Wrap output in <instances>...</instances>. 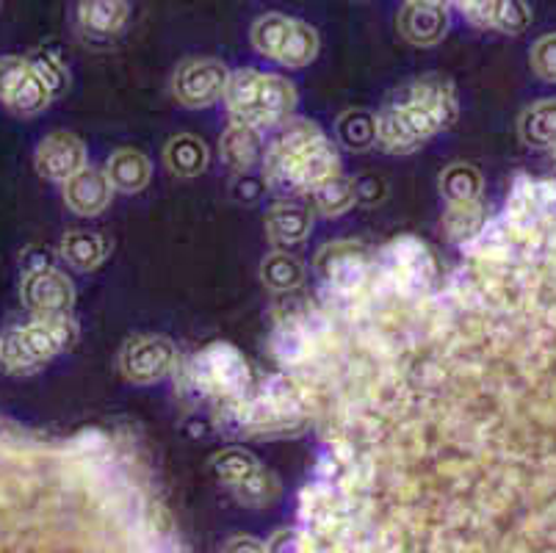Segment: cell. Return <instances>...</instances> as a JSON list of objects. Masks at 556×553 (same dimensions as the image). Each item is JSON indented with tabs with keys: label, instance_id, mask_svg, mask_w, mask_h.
<instances>
[{
	"label": "cell",
	"instance_id": "obj_16",
	"mask_svg": "<svg viewBox=\"0 0 556 553\" xmlns=\"http://www.w3.org/2000/svg\"><path fill=\"white\" fill-rule=\"evenodd\" d=\"M399 34L407 39L409 45L418 48H432V45L443 42L448 34V9L446 7H424V3H413L407 0L399 12Z\"/></svg>",
	"mask_w": 556,
	"mask_h": 553
},
{
	"label": "cell",
	"instance_id": "obj_34",
	"mask_svg": "<svg viewBox=\"0 0 556 553\" xmlns=\"http://www.w3.org/2000/svg\"><path fill=\"white\" fill-rule=\"evenodd\" d=\"M31 64L23 55H3L0 59V103H7L9 95L20 86V80L28 75Z\"/></svg>",
	"mask_w": 556,
	"mask_h": 553
},
{
	"label": "cell",
	"instance_id": "obj_40",
	"mask_svg": "<svg viewBox=\"0 0 556 553\" xmlns=\"http://www.w3.org/2000/svg\"><path fill=\"white\" fill-rule=\"evenodd\" d=\"M225 551H266V545H257V540L252 537H236L225 545Z\"/></svg>",
	"mask_w": 556,
	"mask_h": 553
},
{
	"label": "cell",
	"instance_id": "obj_33",
	"mask_svg": "<svg viewBox=\"0 0 556 553\" xmlns=\"http://www.w3.org/2000/svg\"><path fill=\"white\" fill-rule=\"evenodd\" d=\"M269 191V183L263 177V172L244 169L236 175V180L230 183V197L241 205H255L263 194Z\"/></svg>",
	"mask_w": 556,
	"mask_h": 553
},
{
	"label": "cell",
	"instance_id": "obj_12",
	"mask_svg": "<svg viewBox=\"0 0 556 553\" xmlns=\"http://www.w3.org/2000/svg\"><path fill=\"white\" fill-rule=\"evenodd\" d=\"M20 299L34 316H59V313L73 311L75 286L64 272H59L55 266H45L23 274Z\"/></svg>",
	"mask_w": 556,
	"mask_h": 553
},
{
	"label": "cell",
	"instance_id": "obj_25",
	"mask_svg": "<svg viewBox=\"0 0 556 553\" xmlns=\"http://www.w3.org/2000/svg\"><path fill=\"white\" fill-rule=\"evenodd\" d=\"M338 141H341L346 150H371L374 141H377V116L366 109H352L346 114H341L336 125Z\"/></svg>",
	"mask_w": 556,
	"mask_h": 553
},
{
	"label": "cell",
	"instance_id": "obj_36",
	"mask_svg": "<svg viewBox=\"0 0 556 553\" xmlns=\"http://www.w3.org/2000/svg\"><path fill=\"white\" fill-rule=\"evenodd\" d=\"M388 194V183L379 175H361L355 177V202L361 205H377V202L386 200Z\"/></svg>",
	"mask_w": 556,
	"mask_h": 553
},
{
	"label": "cell",
	"instance_id": "obj_15",
	"mask_svg": "<svg viewBox=\"0 0 556 553\" xmlns=\"http://www.w3.org/2000/svg\"><path fill=\"white\" fill-rule=\"evenodd\" d=\"M399 91H402L404 98L413 100V103L421 105V109H427L443 130L452 128L454 122H457V91H454L452 80H446L443 75H424V78L402 86Z\"/></svg>",
	"mask_w": 556,
	"mask_h": 553
},
{
	"label": "cell",
	"instance_id": "obj_22",
	"mask_svg": "<svg viewBox=\"0 0 556 553\" xmlns=\"http://www.w3.org/2000/svg\"><path fill=\"white\" fill-rule=\"evenodd\" d=\"M488 219V205L482 200L448 202V211L443 216V230H446V236L454 243L465 247V243H471L484 230Z\"/></svg>",
	"mask_w": 556,
	"mask_h": 553
},
{
	"label": "cell",
	"instance_id": "obj_41",
	"mask_svg": "<svg viewBox=\"0 0 556 553\" xmlns=\"http://www.w3.org/2000/svg\"><path fill=\"white\" fill-rule=\"evenodd\" d=\"M413 3H424V7H446L448 9V3H452V0H413Z\"/></svg>",
	"mask_w": 556,
	"mask_h": 553
},
{
	"label": "cell",
	"instance_id": "obj_28",
	"mask_svg": "<svg viewBox=\"0 0 556 553\" xmlns=\"http://www.w3.org/2000/svg\"><path fill=\"white\" fill-rule=\"evenodd\" d=\"M313 200L325 216H341L355 205V180L338 172V175L327 177L325 183H318L313 189Z\"/></svg>",
	"mask_w": 556,
	"mask_h": 553
},
{
	"label": "cell",
	"instance_id": "obj_18",
	"mask_svg": "<svg viewBox=\"0 0 556 553\" xmlns=\"http://www.w3.org/2000/svg\"><path fill=\"white\" fill-rule=\"evenodd\" d=\"M150 175H153V166L150 159L139 150H116L114 155L105 164V177L111 180L114 191H123V194H139V191L148 189Z\"/></svg>",
	"mask_w": 556,
	"mask_h": 553
},
{
	"label": "cell",
	"instance_id": "obj_8",
	"mask_svg": "<svg viewBox=\"0 0 556 553\" xmlns=\"http://www.w3.org/2000/svg\"><path fill=\"white\" fill-rule=\"evenodd\" d=\"M382 261H386L382 280L404 297L427 291L438 277V261H434L432 250L413 236H402L388 243Z\"/></svg>",
	"mask_w": 556,
	"mask_h": 553
},
{
	"label": "cell",
	"instance_id": "obj_30",
	"mask_svg": "<svg viewBox=\"0 0 556 553\" xmlns=\"http://www.w3.org/2000/svg\"><path fill=\"white\" fill-rule=\"evenodd\" d=\"M53 100V95L48 91V86L34 75V70H28L23 80H20L17 89L9 95V100L3 105L14 111V114H23V116H31L39 114V111L48 109V103Z\"/></svg>",
	"mask_w": 556,
	"mask_h": 553
},
{
	"label": "cell",
	"instance_id": "obj_3",
	"mask_svg": "<svg viewBox=\"0 0 556 553\" xmlns=\"http://www.w3.org/2000/svg\"><path fill=\"white\" fill-rule=\"evenodd\" d=\"M180 388L189 390L197 399H239L255 388L252 365L239 349L227 341H214L191 354L184 365L178 363Z\"/></svg>",
	"mask_w": 556,
	"mask_h": 553
},
{
	"label": "cell",
	"instance_id": "obj_37",
	"mask_svg": "<svg viewBox=\"0 0 556 553\" xmlns=\"http://www.w3.org/2000/svg\"><path fill=\"white\" fill-rule=\"evenodd\" d=\"M452 3L463 12L468 23L479 25V28H490V17H493V9L498 0H452Z\"/></svg>",
	"mask_w": 556,
	"mask_h": 553
},
{
	"label": "cell",
	"instance_id": "obj_13",
	"mask_svg": "<svg viewBox=\"0 0 556 553\" xmlns=\"http://www.w3.org/2000/svg\"><path fill=\"white\" fill-rule=\"evenodd\" d=\"M86 166V147L84 141L67 130H55L45 136L37 150V172L48 180H70L75 172Z\"/></svg>",
	"mask_w": 556,
	"mask_h": 553
},
{
	"label": "cell",
	"instance_id": "obj_9",
	"mask_svg": "<svg viewBox=\"0 0 556 553\" xmlns=\"http://www.w3.org/2000/svg\"><path fill=\"white\" fill-rule=\"evenodd\" d=\"M178 349L164 335H136L119 352V372L134 385H155L175 374Z\"/></svg>",
	"mask_w": 556,
	"mask_h": 553
},
{
	"label": "cell",
	"instance_id": "obj_11",
	"mask_svg": "<svg viewBox=\"0 0 556 553\" xmlns=\"http://www.w3.org/2000/svg\"><path fill=\"white\" fill-rule=\"evenodd\" d=\"M134 9L130 0H78L75 7V28L80 39L94 48H109L128 30Z\"/></svg>",
	"mask_w": 556,
	"mask_h": 553
},
{
	"label": "cell",
	"instance_id": "obj_32",
	"mask_svg": "<svg viewBox=\"0 0 556 553\" xmlns=\"http://www.w3.org/2000/svg\"><path fill=\"white\" fill-rule=\"evenodd\" d=\"M532 25V9L526 0H498L493 9V17H490V28L509 34V37H518L526 34Z\"/></svg>",
	"mask_w": 556,
	"mask_h": 553
},
{
	"label": "cell",
	"instance_id": "obj_2",
	"mask_svg": "<svg viewBox=\"0 0 556 553\" xmlns=\"http://www.w3.org/2000/svg\"><path fill=\"white\" fill-rule=\"evenodd\" d=\"M227 111L232 122L252 128H277L294 114L296 89L282 75L257 73V70H236L225 86Z\"/></svg>",
	"mask_w": 556,
	"mask_h": 553
},
{
	"label": "cell",
	"instance_id": "obj_4",
	"mask_svg": "<svg viewBox=\"0 0 556 553\" xmlns=\"http://www.w3.org/2000/svg\"><path fill=\"white\" fill-rule=\"evenodd\" d=\"M75 341H78V327L70 313L37 316V322L9 329L0 338V365L9 374H31Z\"/></svg>",
	"mask_w": 556,
	"mask_h": 553
},
{
	"label": "cell",
	"instance_id": "obj_24",
	"mask_svg": "<svg viewBox=\"0 0 556 553\" xmlns=\"http://www.w3.org/2000/svg\"><path fill=\"white\" fill-rule=\"evenodd\" d=\"M261 280L271 291H294V288H300L305 282V263L300 257L288 255V252H271L261 263Z\"/></svg>",
	"mask_w": 556,
	"mask_h": 553
},
{
	"label": "cell",
	"instance_id": "obj_35",
	"mask_svg": "<svg viewBox=\"0 0 556 553\" xmlns=\"http://www.w3.org/2000/svg\"><path fill=\"white\" fill-rule=\"evenodd\" d=\"M532 70L543 80L556 84V34H545L532 48Z\"/></svg>",
	"mask_w": 556,
	"mask_h": 553
},
{
	"label": "cell",
	"instance_id": "obj_10",
	"mask_svg": "<svg viewBox=\"0 0 556 553\" xmlns=\"http://www.w3.org/2000/svg\"><path fill=\"white\" fill-rule=\"evenodd\" d=\"M230 73L222 61L189 59L175 73V98L186 109H208L225 98Z\"/></svg>",
	"mask_w": 556,
	"mask_h": 553
},
{
	"label": "cell",
	"instance_id": "obj_17",
	"mask_svg": "<svg viewBox=\"0 0 556 553\" xmlns=\"http://www.w3.org/2000/svg\"><path fill=\"white\" fill-rule=\"evenodd\" d=\"M263 136L261 128H252V125H241V122H232L230 128L222 134L219 141V155L230 169L244 172L255 169L263 161Z\"/></svg>",
	"mask_w": 556,
	"mask_h": 553
},
{
	"label": "cell",
	"instance_id": "obj_14",
	"mask_svg": "<svg viewBox=\"0 0 556 553\" xmlns=\"http://www.w3.org/2000/svg\"><path fill=\"white\" fill-rule=\"evenodd\" d=\"M111 197H114V186L105 172L94 166H84L70 180H64V202L78 216H98L111 205Z\"/></svg>",
	"mask_w": 556,
	"mask_h": 553
},
{
	"label": "cell",
	"instance_id": "obj_31",
	"mask_svg": "<svg viewBox=\"0 0 556 553\" xmlns=\"http://www.w3.org/2000/svg\"><path fill=\"white\" fill-rule=\"evenodd\" d=\"M232 493H236V499L247 506H266L271 504V501H277V495H280V481L275 479V474H269V470L261 465L255 474L247 476L241 485L232 487Z\"/></svg>",
	"mask_w": 556,
	"mask_h": 553
},
{
	"label": "cell",
	"instance_id": "obj_7",
	"mask_svg": "<svg viewBox=\"0 0 556 553\" xmlns=\"http://www.w3.org/2000/svg\"><path fill=\"white\" fill-rule=\"evenodd\" d=\"M316 274L336 297L352 299L371 282L374 257L363 243H327L316 255Z\"/></svg>",
	"mask_w": 556,
	"mask_h": 553
},
{
	"label": "cell",
	"instance_id": "obj_5",
	"mask_svg": "<svg viewBox=\"0 0 556 553\" xmlns=\"http://www.w3.org/2000/svg\"><path fill=\"white\" fill-rule=\"evenodd\" d=\"M252 45L282 67H307L318 55V34L307 23L282 14H266L252 25Z\"/></svg>",
	"mask_w": 556,
	"mask_h": 553
},
{
	"label": "cell",
	"instance_id": "obj_26",
	"mask_svg": "<svg viewBox=\"0 0 556 553\" xmlns=\"http://www.w3.org/2000/svg\"><path fill=\"white\" fill-rule=\"evenodd\" d=\"M257 468H261L257 456L250 454L247 449L216 451V454L211 456V463H208V470L214 474V479L222 481L225 487H230V490L236 485H241L247 476L255 474Z\"/></svg>",
	"mask_w": 556,
	"mask_h": 553
},
{
	"label": "cell",
	"instance_id": "obj_21",
	"mask_svg": "<svg viewBox=\"0 0 556 553\" xmlns=\"http://www.w3.org/2000/svg\"><path fill=\"white\" fill-rule=\"evenodd\" d=\"M518 134L523 144L556 150V100H538L520 114Z\"/></svg>",
	"mask_w": 556,
	"mask_h": 553
},
{
	"label": "cell",
	"instance_id": "obj_19",
	"mask_svg": "<svg viewBox=\"0 0 556 553\" xmlns=\"http://www.w3.org/2000/svg\"><path fill=\"white\" fill-rule=\"evenodd\" d=\"M313 216L296 202H277L266 213V232L277 247H294L311 236Z\"/></svg>",
	"mask_w": 556,
	"mask_h": 553
},
{
	"label": "cell",
	"instance_id": "obj_20",
	"mask_svg": "<svg viewBox=\"0 0 556 553\" xmlns=\"http://www.w3.org/2000/svg\"><path fill=\"white\" fill-rule=\"evenodd\" d=\"M109 238L92 230H70L62 238V257L78 272H94L109 257Z\"/></svg>",
	"mask_w": 556,
	"mask_h": 553
},
{
	"label": "cell",
	"instance_id": "obj_38",
	"mask_svg": "<svg viewBox=\"0 0 556 553\" xmlns=\"http://www.w3.org/2000/svg\"><path fill=\"white\" fill-rule=\"evenodd\" d=\"M269 551H311L313 548V537L311 531H277L275 537L269 540Z\"/></svg>",
	"mask_w": 556,
	"mask_h": 553
},
{
	"label": "cell",
	"instance_id": "obj_1",
	"mask_svg": "<svg viewBox=\"0 0 556 553\" xmlns=\"http://www.w3.org/2000/svg\"><path fill=\"white\" fill-rule=\"evenodd\" d=\"M338 169L341 159L316 122L288 116L263 150V177L277 194H305Z\"/></svg>",
	"mask_w": 556,
	"mask_h": 553
},
{
	"label": "cell",
	"instance_id": "obj_23",
	"mask_svg": "<svg viewBox=\"0 0 556 553\" xmlns=\"http://www.w3.org/2000/svg\"><path fill=\"white\" fill-rule=\"evenodd\" d=\"M208 147L200 136L180 134L166 144L164 161L178 177H197L208 169Z\"/></svg>",
	"mask_w": 556,
	"mask_h": 553
},
{
	"label": "cell",
	"instance_id": "obj_39",
	"mask_svg": "<svg viewBox=\"0 0 556 553\" xmlns=\"http://www.w3.org/2000/svg\"><path fill=\"white\" fill-rule=\"evenodd\" d=\"M53 266V252L45 250V247H31V250H25L23 257H20V268L23 274L37 272V268Z\"/></svg>",
	"mask_w": 556,
	"mask_h": 553
},
{
	"label": "cell",
	"instance_id": "obj_29",
	"mask_svg": "<svg viewBox=\"0 0 556 553\" xmlns=\"http://www.w3.org/2000/svg\"><path fill=\"white\" fill-rule=\"evenodd\" d=\"M28 64H31L34 75L48 86L50 95H62L70 84V73H67V61L62 59L59 50H50V48H39L28 55Z\"/></svg>",
	"mask_w": 556,
	"mask_h": 553
},
{
	"label": "cell",
	"instance_id": "obj_6",
	"mask_svg": "<svg viewBox=\"0 0 556 553\" xmlns=\"http://www.w3.org/2000/svg\"><path fill=\"white\" fill-rule=\"evenodd\" d=\"M441 125L409 98H404L402 91H396L388 105L377 114V141L374 144L379 150L391 152V155H407V152L418 150L427 139L434 134H441Z\"/></svg>",
	"mask_w": 556,
	"mask_h": 553
},
{
	"label": "cell",
	"instance_id": "obj_42",
	"mask_svg": "<svg viewBox=\"0 0 556 553\" xmlns=\"http://www.w3.org/2000/svg\"><path fill=\"white\" fill-rule=\"evenodd\" d=\"M554 169H556V150H554Z\"/></svg>",
	"mask_w": 556,
	"mask_h": 553
},
{
	"label": "cell",
	"instance_id": "obj_27",
	"mask_svg": "<svg viewBox=\"0 0 556 553\" xmlns=\"http://www.w3.org/2000/svg\"><path fill=\"white\" fill-rule=\"evenodd\" d=\"M482 172L471 164H452L441 175V194L448 202H471L482 200Z\"/></svg>",
	"mask_w": 556,
	"mask_h": 553
}]
</instances>
